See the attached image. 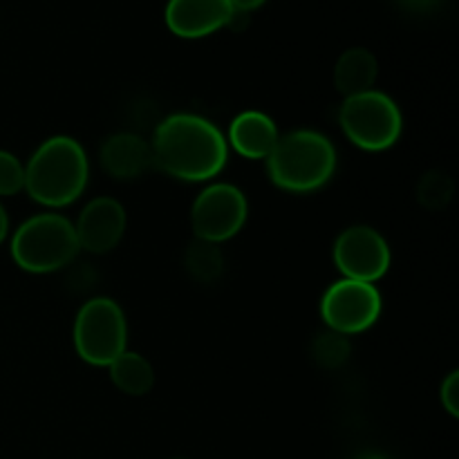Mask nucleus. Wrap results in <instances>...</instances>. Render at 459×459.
<instances>
[{"mask_svg": "<svg viewBox=\"0 0 459 459\" xmlns=\"http://www.w3.org/2000/svg\"><path fill=\"white\" fill-rule=\"evenodd\" d=\"M152 164L182 182H209L229 160V143L213 121L191 112H175L152 133Z\"/></svg>", "mask_w": 459, "mask_h": 459, "instance_id": "obj_1", "label": "nucleus"}, {"mask_svg": "<svg viewBox=\"0 0 459 459\" xmlns=\"http://www.w3.org/2000/svg\"><path fill=\"white\" fill-rule=\"evenodd\" d=\"M90 164L76 139L56 134L40 143L25 164V191L48 209H63L88 188Z\"/></svg>", "mask_w": 459, "mask_h": 459, "instance_id": "obj_2", "label": "nucleus"}, {"mask_svg": "<svg viewBox=\"0 0 459 459\" xmlns=\"http://www.w3.org/2000/svg\"><path fill=\"white\" fill-rule=\"evenodd\" d=\"M267 175L281 191L314 193L336 173V148L318 130L300 128L282 134L267 157Z\"/></svg>", "mask_w": 459, "mask_h": 459, "instance_id": "obj_3", "label": "nucleus"}, {"mask_svg": "<svg viewBox=\"0 0 459 459\" xmlns=\"http://www.w3.org/2000/svg\"><path fill=\"white\" fill-rule=\"evenodd\" d=\"M12 258L27 273H52L67 267L79 254L74 224L58 213H39L12 236Z\"/></svg>", "mask_w": 459, "mask_h": 459, "instance_id": "obj_4", "label": "nucleus"}, {"mask_svg": "<svg viewBox=\"0 0 459 459\" xmlns=\"http://www.w3.org/2000/svg\"><path fill=\"white\" fill-rule=\"evenodd\" d=\"M339 124L345 137L368 152L388 151L403 133L402 110L379 90H368L345 99L339 110Z\"/></svg>", "mask_w": 459, "mask_h": 459, "instance_id": "obj_5", "label": "nucleus"}, {"mask_svg": "<svg viewBox=\"0 0 459 459\" xmlns=\"http://www.w3.org/2000/svg\"><path fill=\"white\" fill-rule=\"evenodd\" d=\"M74 350L85 363L108 368L128 343V323L124 309L112 299L88 300L74 318Z\"/></svg>", "mask_w": 459, "mask_h": 459, "instance_id": "obj_6", "label": "nucleus"}, {"mask_svg": "<svg viewBox=\"0 0 459 459\" xmlns=\"http://www.w3.org/2000/svg\"><path fill=\"white\" fill-rule=\"evenodd\" d=\"M249 218L247 195L229 182L209 184L191 206V227L195 240L220 245L245 229Z\"/></svg>", "mask_w": 459, "mask_h": 459, "instance_id": "obj_7", "label": "nucleus"}, {"mask_svg": "<svg viewBox=\"0 0 459 459\" xmlns=\"http://www.w3.org/2000/svg\"><path fill=\"white\" fill-rule=\"evenodd\" d=\"M321 316L332 332L343 336L370 330L381 316V294L372 282L341 281L332 282L321 299Z\"/></svg>", "mask_w": 459, "mask_h": 459, "instance_id": "obj_8", "label": "nucleus"}, {"mask_svg": "<svg viewBox=\"0 0 459 459\" xmlns=\"http://www.w3.org/2000/svg\"><path fill=\"white\" fill-rule=\"evenodd\" d=\"M332 258L343 278L375 285L388 273L393 251L377 229L357 224L339 233L332 247Z\"/></svg>", "mask_w": 459, "mask_h": 459, "instance_id": "obj_9", "label": "nucleus"}, {"mask_svg": "<svg viewBox=\"0 0 459 459\" xmlns=\"http://www.w3.org/2000/svg\"><path fill=\"white\" fill-rule=\"evenodd\" d=\"M126 209L115 197H94L83 211L79 213V220L74 222L76 240L79 249H85L88 254H108L121 242L126 233Z\"/></svg>", "mask_w": 459, "mask_h": 459, "instance_id": "obj_10", "label": "nucleus"}, {"mask_svg": "<svg viewBox=\"0 0 459 459\" xmlns=\"http://www.w3.org/2000/svg\"><path fill=\"white\" fill-rule=\"evenodd\" d=\"M233 4L229 0H169L166 27L179 39H204L227 27Z\"/></svg>", "mask_w": 459, "mask_h": 459, "instance_id": "obj_11", "label": "nucleus"}, {"mask_svg": "<svg viewBox=\"0 0 459 459\" xmlns=\"http://www.w3.org/2000/svg\"><path fill=\"white\" fill-rule=\"evenodd\" d=\"M99 161L110 178L121 182L139 179L155 166L151 142L134 133L110 134L99 151Z\"/></svg>", "mask_w": 459, "mask_h": 459, "instance_id": "obj_12", "label": "nucleus"}, {"mask_svg": "<svg viewBox=\"0 0 459 459\" xmlns=\"http://www.w3.org/2000/svg\"><path fill=\"white\" fill-rule=\"evenodd\" d=\"M281 133L276 121L260 110H245L229 126V142L247 160H267L276 148Z\"/></svg>", "mask_w": 459, "mask_h": 459, "instance_id": "obj_13", "label": "nucleus"}, {"mask_svg": "<svg viewBox=\"0 0 459 459\" xmlns=\"http://www.w3.org/2000/svg\"><path fill=\"white\" fill-rule=\"evenodd\" d=\"M379 63L366 48H350L339 56L334 65V85L345 99L375 90Z\"/></svg>", "mask_w": 459, "mask_h": 459, "instance_id": "obj_14", "label": "nucleus"}, {"mask_svg": "<svg viewBox=\"0 0 459 459\" xmlns=\"http://www.w3.org/2000/svg\"><path fill=\"white\" fill-rule=\"evenodd\" d=\"M108 370H110L112 384L128 397H143L155 385V370L151 361L139 352L126 350L108 366Z\"/></svg>", "mask_w": 459, "mask_h": 459, "instance_id": "obj_15", "label": "nucleus"}, {"mask_svg": "<svg viewBox=\"0 0 459 459\" xmlns=\"http://www.w3.org/2000/svg\"><path fill=\"white\" fill-rule=\"evenodd\" d=\"M184 267L195 282L211 285L218 281L224 272V255L218 245L195 240L184 254Z\"/></svg>", "mask_w": 459, "mask_h": 459, "instance_id": "obj_16", "label": "nucleus"}, {"mask_svg": "<svg viewBox=\"0 0 459 459\" xmlns=\"http://www.w3.org/2000/svg\"><path fill=\"white\" fill-rule=\"evenodd\" d=\"M455 193V184L442 170H430V173L421 175L420 184H417V200L424 209L439 211L453 200Z\"/></svg>", "mask_w": 459, "mask_h": 459, "instance_id": "obj_17", "label": "nucleus"}, {"mask_svg": "<svg viewBox=\"0 0 459 459\" xmlns=\"http://www.w3.org/2000/svg\"><path fill=\"white\" fill-rule=\"evenodd\" d=\"M352 354V345H350L348 336L336 334V332H325V334L316 336L312 343V359L325 370H336L343 366Z\"/></svg>", "mask_w": 459, "mask_h": 459, "instance_id": "obj_18", "label": "nucleus"}, {"mask_svg": "<svg viewBox=\"0 0 459 459\" xmlns=\"http://www.w3.org/2000/svg\"><path fill=\"white\" fill-rule=\"evenodd\" d=\"M25 191V166L16 155L0 151V197H12Z\"/></svg>", "mask_w": 459, "mask_h": 459, "instance_id": "obj_19", "label": "nucleus"}, {"mask_svg": "<svg viewBox=\"0 0 459 459\" xmlns=\"http://www.w3.org/2000/svg\"><path fill=\"white\" fill-rule=\"evenodd\" d=\"M439 402H442L444 411H446L448 415L459 417V372H451V375L442 381Z\"/></svg>", "mask_w": 459, "mask_h": 459, "instance_id": "obj_20", "label": "nucleus"}, {"mask_svg": "<svg viewBox=\"0 0 459 459\" xmlns=\"http://www.w3.org/2000/svg\"><path fill=\"white\" fill-rule=\"evenodd\" d=\"M399 7H403L411 13H429L437 7L442 0H397Z\"/></svg>", "mask_w": 459, "mask_h": 459, "instance_id": "obj_21", "label": "nucleus"}, {"mask_svg": "<svg viewBox=\"0 0 459 459\" xmlns=\"http://www.w3.org/2000/svg\"><path fill=\"white\" fill-rule=\"evenodd\" d=\"M233 4V9H242V12H254V9L263 7L267 0H229Z\"/></svg>", "mask_w": 459, "mask_h": 459, "instance_id": "obj_22", "label": "nucleus"}, {"mask_svg": "<svg viewBox=\"0 0 459 459\" xmlns=\"http://www.w3.org/2000/svg\"><path fill=\"white\" fill-rule=\"evenodd\" d=\"M7 233H9V218H7V211H4V206L0 204V245L4 242Z\"/></svg>", "mask_w": 459, "mask_h": 459, "instance_id": "obj_23", "label": "nucleus"}, {"mask_svg": "<svg viewBox=\"0 0 459 459\" xmlns=\"http://www.w3.org/2000/svg\"><path fill=\"white\" fill-rule=\"evenodd\" d=\"M354 459H388V457L381 455V453H361V455Z\"/></svg>", "mask_w": 459, "mask_h": 459, "instance_id": "obj_24", "label": "nucleus"}]
</instances>
